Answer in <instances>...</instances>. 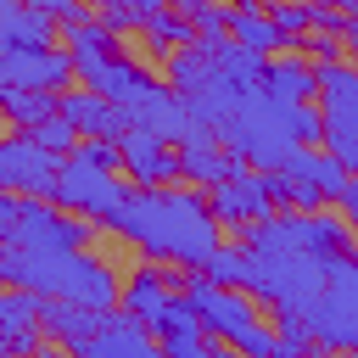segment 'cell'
Segmentation results:
<instances>
[{"instance_id":"10","label":"cell","mask_w":358,"mask_h":358,"mask_svg":"<svg viewBox=\"0 0 358 358\" xmlns=\"http://www.w3.org/2000/svg\"><path fill=\"white\" fill-rule=\"evenodd\" d=\"M213 213L224 218V224H263V218H274L280 213V201H274V185H268V168H241V173H229V179H218L213 190Z\"/></svg>"},{"instance_id":"6","label":"cell","mask_w":358,"mask_h":358,"mask_svg":"<svg viewBox=\"0 0 358 358\" xmlns=\"http://www.w3.org/2000/svg\"><path fill=\"white\" fill-rule=\"evenodd\" d=\"M179 291L196 302V313H201L207 336H213V341H224V347H241V341L263 324V313H257L263 302H257L252 291H241V285H218V280H207L201 268H185Z\"/></svg>"},{"instance_id":"19","label":"cell","mask_w":358,"mask_h":358,"mask_svg":"<svg viewBox=\"0 0 358 358\" xmlns=\"http://www.w3.org/2000/svg\"><path fill=\"white\" fill-rule=\"evenodd\" d=\"M90 358H168L162 352V341L151 336V324H140L134 313H123V308H112L106 313V324H101V336L84 347Z\"/></svg>"},{"instance_id":"36","label":"cell","mask_w":358,"mask_h":358,"mask_svg":"<svg viewBox=\"0 0 358 358\" xmlns=\"http://www.w3.org/2000/svg\"><path fill=\"white\" fill-rule=\"evenodd\" d=\"M347 45H352V62H358V17L347 22Z\"/></svg>"},{"instance_id":"2","label":"cell","mask_w":358,"mask_h":358,"mask_svg":"<svg viewBox=\"0 0 358 358\" xmlns=\"http://www.w3.org/2000/svg\"><path fill=\"white\" fill-rule=\"evenodd\" d=\"M0 280L39 291V296H67V302H90V308H117L123 302V280L106 257L84 252H34V246H11L0 252Z\"/></svg>"},{"instance_id":"26","label":"cell","mask_w":358,"mask_h":358,"mask_svg":"<svg viewBox=\"0 0 358 358\" xmlns=\"http://www.w3.org/2000/svg\"><path fill=\"white\" fill-rule=\"evenodd\" d=\"M268 17H274V22H280V34H285V39H296V45L313 34V0H274V6H268Z\"/></svg>"},{"instance_id":"25","label":"cell","mask_w":358,"mask_h":358,"mask_svg":"<svg viewBox=\"0 0 358 358\" xmlns=\"http://www.w3.org/2000/svg\"><path fill=\"white\" fill-rule=\"evenodd\" d=\"M207 280H218V285H241L246 291V274H252V257H246V246H218L213 257H207V268H201Z\"/></svg>"},{"instance_id":"18","label":"cell","mask_w":358,"mask_h":358,"mask_svg":"<svg viewBox=\"0 0 358 358\" xmlns=\"http://www.w3.org/2000/svg\"><path fill=\"white\" fill-rule=\"evenodd\" d=\"M62 39V22L39 11L34 0H0V50H50Z\"/></svg>"},{"instance_id":"23","label":"cell","mask_w":358,"mask_h":358,"mask_svg":"<svg viewBox=\"0 0 358 358\" xmlns=\"http://www.w3.org/2000/svg\"><path fill=\"white\" fill-rule=\"evenodd\" d=\"M0 112H6L11 129H34V123H45V117L62 112V95H56V90H17V84H0Z\"/></svg>"},{"instance_id":"24","label":"cell","mask_w":358,"mask_h":358,"mask_svg":"<svg viewBox=\"0 0 358 358\" xmlns=\"http://www.w3.org/2000/svg\"><path fill=\"white\" fill-rule=\"evenodd\" d=\"M140 34L151 39V50H157V56H168V50H185V45H196V39H201V34H196V22H190V17L179 11V6L157 11V17H151V22L140 28Z\"/></svg>"},{"instance_id":"31","label":"cell","mask_w":358,"mask_h":358,"mask_svg":"<svg viewBox=\"0 0 358 358\" xmlns=\"http://www.w3.org/2000/svg\"><path fill=\"white\" fill-rule=\"evenodd\" d=\"M112 6H123V11H134L140 17V28L157 17V11H168V0H112Z\"/></svg>"},{"instance_id":"16","label":"cell","mask_w":358,"mask_h":358,"mask_svg":"<svg viewBox=\"0 0 358 358\" xmlns=\"http://www.w3.org/2000/svg\"><path fill=\"white\" fill-rule=\"evenodd\" d=\"M106 313H112V308H90V302H67V296H45V308H39L45 336H50L56 347H67V352H84V347L101 336Z\"/></svg>"},{"instance_id":"9","label":"cell","mask_w":358,"mask_h":358,"mask_svg":"<svg viewBox=\"0 0 358 358\" xmlns=\"http://www.w3.org/2000/svg\"><path fill=\"white\" fill-rule=\"evenodd\" d=\"M62 162H67V157L45 151L28 129H11V134L0 140V190H17V196H56Z\"/></svg>"},{"instance_id":"37","label":"cell","mask_w":358,"mask_h":358,"mask_svg":"<svg viewBox=\"0 0 358 358\" xmlns=\"http://www.w3.org/2000/svg\"><path fill=\"white\" fill-rule=\"evenodd\" d=\"M73 358H90V352H73Z\"/></svg>"},{"instance_id":"21","label":"cell","mask_w":358,"mask_h":358,"mask_svg":"<svg viewBox=\"0 0 358 358\" xmlns=\"http://www.w3.org/2000/svg\"><path fill=\"white\" fill-rule=\"evenodd\" d=\"M229 34H235L241 45H252V50H263V56H274L280 45H291V39L280 34V22L268 17L263 0H235V6H229Z\"/></svg>"},{"instance_id":"20","label":"cell","mask_w":358,"mask_h":358,"mask_svg":"<svg viewBox=\"0 0 358 358\" xmlns=\"http://www.w3.org/2000/svg\"><path fill=\"white\" fill-rule=\"evenodd\" d=\"M179 280H185V268H179V274H168L162 263H145V268H134V274L123 280V302H117V308H123V313H134L140 324H151V319L168 308V296L179 291Z\"/></svg>"},{"instance_id":"4","label":"cell","mask_w":358,"mask_h":358,"mask_svg":"<svg viewBox=\"0 0 358 358\" xmlns=\"http://www.w3.org/2000/svg\"><path fill=\"white\" fill-rule=\"evenodd\" d=\"M90 218L56 207L50 196H17L0 190V235L11 246H34V252H84L90 246Z\"/></svg>"},{"instance_id":"7","label":"cell","mask_w":358,"mask_h":358,"mask_svg":"<svg viewBox=\"0 0 358 358\" xmlns=\"http://www.w3.org/2000/svg\"><path fill=\"white\" fill-rule=\"evenodd\" d=\"M117 173H123V168H101V162H90L84 151H73V157L62 162V179H56V196H50V201L106 229V224L117 218V207L129 201V185H123Z\"/></svg>"},{"instance_id":"28","label":"cell","mask_w":358,"mask_h":358,"mask_svg":"<svg viewBox=\"0 0 358 358\" xmlns=\"http://www.w3.org/2000/svg\"><path fill=\"white\" fill-rule=\"evenodd\" d=\"M347 173H358V129L352 123H336V117H324V140H319Z\"/></svg>"},{"instance_id":"34","label":"cell","mask_w":358,"mask_h":358,"mask_svg":"<svg viewBox=\"0 0 358 358\" xmlns=\"http://www.w3.org/2000/svg\"><path fill=\"white\" fill-rule=\"evenodd\" d=\"M28 358H67V347H56V341H45L39 352H28Z\"/></svg>"},{"instance_id":"27","label":"cell","mask_w":358,"mask_h":358,"mask_svg":"<svg viewBox=\"0 0 358 358\" xmlns=\"http://www.w3.org/2000/svg\"><path fill=\"white\" fill-rule=\"evenodd\" d=\"M28 134H34V140H39L45 151H56V157H73V151L84 145V134H78V129H73V123H67L62 112H56V117H45V123H34Z\"/></svg>"},{"instance_id":"35","label":"cell","mask_w":358,"mask_h":358,"mask_svg":"<svg viewBox=\"0 0 358 358\" xmlns=\"http://www.w3.org/2000/svg\"><path fill=\"white\" fill-rule=\"evenodd\" d=\"M207 358H246V352H241V347H224V341H218V347H213Z\"/></svg>"},{"instance_id":"30","label":"cell","mask_w":358,"mask_h":358,"mask_svg":"<svg viewBox=\"0 0 358 358\" xmlns=\"http://www.w3.org/2000/svg\"><path fill=\"white\" fill-rule=\"evenodd\" d=\"M39 11H50L56 22H73V17H84V0H34Z\"/></svg>"},{"instance_id":"32","label":"cell","mask_w":358,"mask_h":358,"mask_svg":"<svg viewBox=\"0 0 358 358\" xmlns=\"http://www.w3.org/2000/svg\"><path fill=\"white\" fill-rule=\"evenodd\" d=\"M336 207H341V218H347V224H352V235H358V173H352V185L341 190V201H336Z\"/></svg>"},{"instance_id":"14","label":"cell","mask_w":358,"mask_h":358,"mask_svg":"<svg viewBox=\"0 0 358 358\" xmlns=\"http://www.w3.org/2000/svg\"><path fill=\"white\" fill-rule=\"evenodd\" d=\"M151 336L162 341L168 358H207L213 352V336H207V324H201V313H196V302L185 291L168 296V308L151 319Z\"/></svg>"},{"instance_id":"33","label":"cell","mask_w":358,"mask_h":358,"mask_svg":"<svg viewBox=\"0 0 358 358\" xmlns=\"http://www.w3.org/2000/svg\"><path fill=\"white\" fill-rule=\"evenodd\" d=\"M168 6H179L185 17H196V11H207V6H218V0H168Z\"/></svg>"},{"instance_id":"17","label":"cell","mask_w":358,"mask_h":358,"mask_svg":"<svg viewBox=\"0 0 358 358\" xmlns=\"http://www.w3.org/2000/svg\"><path fill=\"white\" fill-rule=\"evenodd\" d=\"M62 117L84 134V140H117L123 129H129V112L117 106V101H106L101 90H62Z\"/></svg>"},{"instance_id":"5","label":"cell","mask_w":358,"mask_h":358,"mask_svg":"<svg viewBox=\"0 0 358 358\" xmlns=\"http://www.w3.org/2000/svg\"><path fill=\"white\" fill-rule=\"evenodd\" d=\"M308 330L319 352H358V252L330 257V280L308 308Z\"/></svg>"},{"instance_id":"22","label":"cell","mask_w":358,"mask_h":358,"mask_svg":"<svg viewBox=\"0 0 358 358\" xmlns=\"http://www.w3.org/2000/svg\"><path fill=\"white\" fill-rule=\"evenodd\" d=\"M263 90H274L280 101H319V67L302 56H268Z\"/></svg>"},{"instance_id":"3","label":"cell","mask_w":358,"mask_h":358,"mask_svg":"<svg viewBox=\"0 0 358 358\" xmlns=\"http://www.w3.org/2000/svg\"><path fill=\"white\" fill-rule=\"evenodd\" d=\"M308 101H280L274 90H246L241 106L224 117V145L235 157H246L252 168H285L296 151H302V134H296V112Z\"/></svg>"},{"instance_id":"11","label":"cell","mask_w":358,"mask_h":358,"mask_svg":"<svg viewBox=\"0 0 358 358\" xmlns=\"http://www.w3.org/2000/svg\"><path fill=\"white\" fill-rule=\"evenodd\" d=\"M78 78L73 67V50L67 45H50V50H0V84H17V90H67Z\"/></svg>"},{"instance_id":"29","label":"cell","mask_w":358,"mask_h":358,"mask_svg":"<svg viewBox=\"0 0 358 358\" xmlns=\"http://www.w3.org/2000/svg\"><path fill=\"white\" fill-rule=\"evenodd\" d=\"M190 22H196V34H201V39H218V34H229V11H224V6H207V11H196Z\"/></svg>"},{"instance_id":"15","label":"cell","mask_w":358,"mask_h":358,"mask_svg":"<svg viewBox=\"0 0 358 358\" xmlns=\"http://www.w3.org/2000/svg\"><path fill=\"white\" fill-rule=\"evenodd\" d=\"M280 224H285V235H291V246L296 252H313V257H341L347 246H352V224L341 218V213H302V207H285L280 213Z\"/></svg>"},{"instance_id":"8","label":"cell","mask_w":358,"mask_h":358,"mask_svg":"<svg viewBox=\"0 0 358 358\" xmlns=\"http://www.w3.org/2000/svg\"><path fill=\"white\" fill-rule=\"evenodd\" d=\"M268 185H274V201L280 207L319 213L324 201H341V190L352 185V173L330 151H296L285 168H268Z\"/></svg>"},{"instance_id":"12","label":"cell","mask_w":358,"mask_h":358,"mask_svg":"<svg viewBox=\"0 0 358 358\" xmlns=\"http://www.w3.org/2000/svg\"><path fill=\"white\" fill-rule=\"evenodd\" d=\"M117 151H123V173H129L134 185H168V179H179V145L162 140L157 129L129 123V129L117 134Z\"/></svg>"},{"instance_id":"13","label":"cell","mask_w":358,"mask_h":358,"mask_svg":"<svg viewBox=\"0 0 358 358\" xmlns=\"http://www.w3.org/2000/svg\"><path fill=\"white\" fill-rule=\"evenodd\" d=\"M39 308H45L39 291L6 285V296H0V358H28V352H39V347L50 341Z\"/></svg>"},{"instance_id":"1","label":"cell","mask_w":358,"mask_h":358,"mask_svg":"<svg viewBox=\"0 0 358 358\" xmlns=\"http://www.w3.org/2000/svg\"><path fill=\"white\" fill-rule=\"evenodd\" d=\"M106 229L140 246L151 263L179 268H207V257L224 246V218L213 213V196H201L196 185H134Z\"/></svg>"}]
</instances>
